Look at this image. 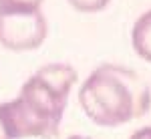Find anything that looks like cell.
I'll return each mask as SVG.
<instances>
[{
  "instance_id": "9",
  "label": "cell",
  "mask_w": 151,
  "mask_h": 139,
  "mask_svg": "<svg viewBox=\"0 0 151 139\" xmlns=\"http://www.w3.org/2000/svg\"><path fill=\"white\" fill-rule=\"evenodd\" d=\"M69 139H91V137H87V135H70Z\"/></svg>"
},
{
  "instance_id": "7",
  "label": "cell",
  "mask_w": 151,
  "mask_h": 139,
  "mask_svg": "<svg viewBox=\"0 0 151 139\" xmlns=\"http://www.w3.org/2000/svg\"><path fill=\"white\" fill-rule=\"evenodd\" d=\"M129 139H151V125H145V127L133 131Z\"/></svg>"
},
{
  "instance_id": "6",
  "label": "cell",
  "mask_w": 151,
  "mask_h": 139,
  "mask_svg": "<svg viewBox=\"0 0 151 139\" xmlns=\"http://www.w3.org/2000/svg\"><path fill=\"white\" fill-rule=\"evenodd\" d=\"M45 0H0V8H40Z\"/></svg>"
},
{
  "instance_id": "3",
  "label": "cell",
  "mask_w": 151,
  "mask_h": 139,
  "mask_svg": "<svg viewBox=\"0 0 151 139\" xmlns=\"http://www.w3.org/2000/svg\"><path fill=\"white\" fill-rule=\"evenodd\" d=\"M48 35L40 8H0V45L14 53L36 50Z\"/></svg>"
},
{
  "instance_id": "5",
  "label": "cell",
  "mask_w": 151,
  "mask_h": 139,
  "mask_svg": "<svg viewBox=\"0 0 151 139\" xmlns=\"http://www.w3.org/2000/svg\"><path fill=\"white\" fill-rule=\"evenodd\" d=\"M111 0H69V4L79 12H99L107 8Z\"/></svg>"
},
{
  "instance_id": "2",
  "label": "cell",
  "mask_w": 151,
  "mask_h": 139,
  "mask_svg": "<svg viewBox=\"0 0 151 139\" xmlns=\"http://www.w3.org/2000/svg\"><path fill=\"white\" fill-rule=\"evenodd\" d=\"M79 105L93 123L119 127L149 111L151 91L137 71L103 63L81 85Z\"/></svg>"
},
{
  "instance_id": "8",
  "label": "cell",
  "mask_w": 151,
  "mask_h": 139,
  "mask_svg": "<svg viewBox=\"0 0 151 139\" xmlns=\"http://www.w3.org/2000/svg\"><path fill=\"white\" fill-rule=\"evenodd\" d=\"M0 139H10V135H8V131H6V127H4V123H2V117H0Z\"/></svg>"
},
{
  "instance_id": "4",
  "label": "cell",
  "mask_w": 151,
  "mask_h": 139,
  "mask_svg": "<svg viewBox=\"0 0 151 139\" xmlns=\"http://www.w3.org/2000/svg\"><path fill=\"white\" fill-rule=\"evenodd\" d=\"M131 45L137 57L151 63V10L143 12L131 28Z\"/></svg>"
},
{
  "instance_id": "1",
  "label": "cell",
  "mask_w": 151,
  "mask_h": 139,
  "mask_svg": "<svg viewBox=\"0 0 151 139\" xmlns=\"http://www.w3.org/2000/svg\"><path fill=\"white\" fill-rule=\"evenodd\" d=\"M77 79V69L69 63H48L32 73L14 99L0 103L10 139L57 135Z\"/></svg>"
}]
</instances>
